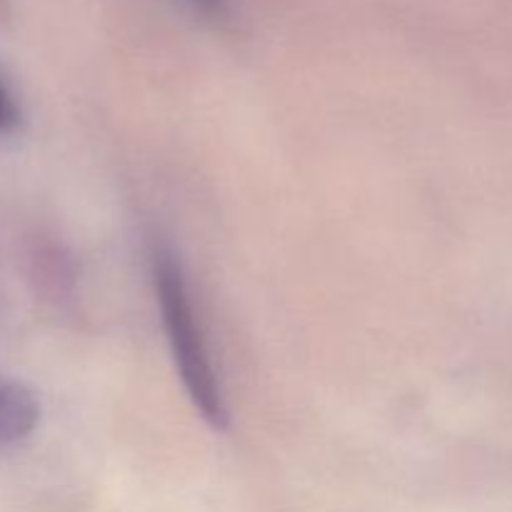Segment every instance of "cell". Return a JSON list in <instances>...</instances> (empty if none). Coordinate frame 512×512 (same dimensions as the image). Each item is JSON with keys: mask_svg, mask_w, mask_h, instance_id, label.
I'll use <instances>...</instances> for the list:
<instances>
[{"mask_svg": "<svg viewBox=\"0 0 512 512\" xmlns=\"http://www.w3.org/2000/svg\"><path fill=\"white\" fill-rule=\"evenodd\" d=\"M153 283L158 295L163 328L168 333L170 353L178 368L183 388L205 423L215 430L228 428V405L210 358L205 333L195 313L193 295L185 280L183 265L165 245L153 250Z\"/></svg>", "mask_w": 512, "mask_h": 512, "instance_id": "obj_1", "label": "cell"}, {"mask_svg": "<svg viewBox=\"0 0 512 512\" xmlns=\"http://www.w3.org/2000/svg\"><path fill=\"white\" fill-rule=\"evenodd\" d=\"M40 423L38 398L28 385L0 373V448L23 443Z\"/></svg>", "mask_w": 512, "mask_h": 512, "instance_id": "obj_2", "label": "cell"}, {"mask_svg": "<svg viewBox=\"0 0 512 512\" xmlns=\"http://www.w3.org/2000/svg\"><path fill=\"white\" fill-rule=\"evenodd\" d=\"M20 123V108L15 103V98L10 95V90L5 88L3 80H0V135H8L18 128Z\"/></svg>", "mask_w": 512, "mask_h": 512, "instance_id": "obj_3", "label": "cell"}, {"mask_svg": "<svg viewBox=\"0 0 512 512\" xmlns=\"http://www.w3.org/2000/svg\"><path fill=\"white\" fill-rule=\"evenodd\" d=\"M208 20L223 23L228 20V0H190Z\"/></svg>", "mask_w": 512, "mask_h": 512, "instance_id": "obj_4", "label": "cell"}]
</instances>
